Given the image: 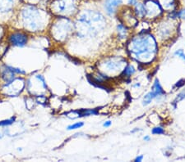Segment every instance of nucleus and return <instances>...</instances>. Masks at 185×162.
Instances as JSON below:
<instances>
[{"instance_id": "1", "label": "nucleus", "mask_w": 185, "mask_h": 162, "mask_svg": "<svg viewBox=\"0 0 185 162\" xmlns=\"http://www.w3.org/2000/svg\"><path fill=\"white\" fill-rule=\"evenodd\" d=\"M128 51L138 62L148 63L156 58L157 45L154 38L149 35L138 36L131 40Z\"/></svg>"}, {"instance_id": "2", "label": "nucleus", "mask_w": 185, "mask_h": 162, "mask_svg": "<svg viewBox=\"0 0 185 162\" xmlns=\"http://www.w3.org/2000/svg\"><path fill=\"white\" fill-rule=\"evenodd\" d=\"M143 3L145 6L147 17L155 18L163 12L162 7L157 0H143Z\"/></svg>"}, {"instance_id": "3", "label": "nucleus", "mask_w": 185, "mask_h": 162, "mask_svg": "<svg viewBox=\"0 0 185 162\" xmlns=\"http://www.w3.org/2000/svg\"><path fill=\"white\" fill-rule=\"evenodd\" d=\"M53 6L56 12H68V10L73 9L75 7V2L74 0H55Z\"/></svg>"}, {"instance_id": "4", "label": "nucleus", "mask_w": 185, "mask_h": 162, "mask_svg": "<svg viewBox=\"0 0 185 162\" xmlns=\"http://www.w3.org/2000/svg\"><path fill=\"white\" fill-rule=\"evenodd\" d=\"M123 0H105L104 2V8L106 13L109 16L114 15L116 10L122 3Z\"/></svg>"}, {"instance_id": "5", "label": "nucleus", "mask_w": 185, "mask_h": 162, "mask_svg": "<svg viewBox=\"0 0 185 162\" xmlns=\"http://www.w3.org/2000/svg\"><path fill=\"white\" fill-rule=\"evenodd\" d=\"M10 42L14 46L23 47L27 42V36L23 33H14L10 36Z\"/></svg>"}, {"instance_id": "6", "label": "nucleus", "mask_w": 185, "mask_h": 162, "mask_svg": "<svg viewBox=\"0 0 185 162\" xmlns=\"http://www.w3.org/2000/svg\"><path fill=\"white\" fill-rule=\"evenodd\" d=\"M159 4L161 5L162 7L163 11L172 12L174 11V6H175V2L176 0H157Z\"/></svg>"}, {"instance_id": "7", "label": "nucleus", "mask_w": 185, "mask_h": 162, "mask_svg": "<svg viewBox=\"0 0 185 162\" xmlns=\"http://www.w3.org/2000/svg\"><path fill=\"white\" fill-rule=\"evenodd\" d=\"M122 63H123V62H119V61H116V59H109V60L106 61L105 66H106L107 71H118L120 68Z\"/></svg>"}, {"instance_id": "8", "label": "nucleus", "mask_w": 185, "mask_h": 162, "mask_svg": "<svg viewBox=\"0 0 185 162\" xmlns=\"http://www.w3.org/2000/svg\"><path fill=\"white\" fill-rule=\"evenodd\" d=\"M152 91L155 93L156 98H159V97H162L163 95H165V91L163 89L162 87H161L158 79H156V80H155L154 84L152 85Z\"/></svg>"}, {"instance_id": "9", "label": "nucleus", "mask_w": 185, "mask_h": 162, "mask_svg": "<svg viewBox=\"0 0 185 162\" xmlns=\"http://www.w3.org/2000/svg\"><path fill=\"white\" fill-rule=\"evenodd\" d=\"M134 13L138 17H145L146 9L143 2H138L134 5Z\"/></svg>"}, {"instance_id": "10", "label": "nucleus", "mask_w": 185, "mask_h": 162, "mask_svg": "<svg viewBox=\"0 0 185 162\" xmlns=\"http://www.w3.org/2000/svg\"><path fill=\"white\" fill-rule=\"evenodd\" d=\"M155 98H156V95H155V93L152 91L147 93V94L144 96V98H143V100H142L143 106H147V105H149L150 103L152 102V101L153 100V99H155Z\"/></svg>"}, {"instance_id": "11", "label": "nucleus", "mask_w": 185, "mask_h": 162, "mask_svg": "<svg viewBox=\"0 0 185 162\" xmlns=\"http://www.w3.org/2000/svg\"><path fill=\"white\" fill-rule=\"evenodd\" d=\"M117 30H118V37L121 39L126 38V36H127V30H126L124 25H118V26H117Z\"/></svg>"}, {"instance_id": "12", "label": "nucleus", "mask_w": 185, "mask_h": 162, "mask_svg": "<svg viewBox=\"0 0 185 162\" xmlns=\"http://www.w3.org/2000/svg\"><path fill=\"white\" fill-rule=\"evenodd\" d=\"M135 73V69H134V67L131 65H128L127 67L124 68V71H123V74L125 75L126 76H130L132 75H133Z\"/></svg>"}, {"instance_id": "13", "label": "nucleus", "mask_w": 185, "mask_h": 162, "mask_svg": "<svg viewBox=\"0 0 185 162\" xmlns=\"http://www.w3.org/2000/svg\"><path fill=\"white\" fill-rule=\"evenodd\" d=\"M152 134H155V135H160V134H164L165 133V129H163L162 127H155L153 128L152 130Z\"/></svg>"}, {"instance_id": "14", "label": "nucleus", "mask_w": 185, "mask_h": 162, "mask_svg": "<svg viewBox=\"0 0 185 162\" xmlns=\"http://www.w3.org/2000/svg\"><path fill=\"white\" fill-rule=\"evenodd\" d=\"M84 125V123L83 122H77L75 124H72L69 126H68L67 129L68 130H72V129H80L81 127H82Z\"/></svg>"}, {"instance_id": "15", "label": "nucleus", "mask_w": 185, "mask_h": 162, "mask_svg": "<svg viewBox=\"0 0 185 162\" xmlns=\"http://www.w3.org/2000/svg\"><path fill=\"white\" fill-rule=\"evenodd\" d=\"M183 98H185V92H182V93H178V95H177V98L174 101V105L177 104L179 101L183 100Z\"/></svg>"}, {"instance_id": "16", "label": "nucleus", "mask_w": 185, "mask_h": 162, "mask_svg": "<svg viewBox=\"0 0 185 162\" xmlns=\"http://www.w3.org/2000/svg\"><path fill=\"white\" fill-rule=\"evenodd\" d=\"M174 56H177L178 58H180L181 59H183V61H185V53H183V51L182 49H178V50H177V51L174 53Z\"/></svg>"}, {"instance_id": "17", "label": "nucleus", "mask_w": 185, "mask_h": 162, "mask_svg": "<svg viewBox=\"0 0 185 162\" xmlns=\"http://www.w3.org/2000/svg\"><path fill=\"white\" fill-rule=\"evenodd\" d=\"M184 85H185V79H182V80H178V82L176 83L175 87H176V88H180V87L183 86Z\"/></svg>"}, {"instance_id": "18", "label": "nucleus", "mask_w": 185, "mask_h": 162, "mask_svg": "<svg viewBox=\"0 0 185 162\" xmlns=\"http://www.w3.org/2000/svg\"><path fill=\"white\" fill-rule=\"evenodd\" d=\"M143 160V155H138L136 158H135V160H134V161L135 162H141Z\"/></svg>"}, {"instance_id": "19", "label": "nucleus", "mask_w": 185, "mask_h": 162, "mask_svg": "<svg viewBox=\"0 0 185 162\" xmlns=\"http://www.w3.org/2000/svg\"><path fill=\"white\" fill-rule=\"evenodd\" d=\"M138 2V0H128V4L130 5V6H134Z\"/></svg>"}, {"instance_id": "20", "label": "nucleus", "mask_w": 185, "mask_h": 162, "mask_svg": "<svg viewBox=\"0 0 185 162\" xmlns=\"http://www.w3.org/2000/svg\"><path fill=\"white\" fill-rule=\"evenodd\" d=\"M111 124H112L111 121H110V120H108V121H105V122L103 124V126L105 127V128H108V127L110 126Z\"/></svg>"}, {"instance_id": "21", "label": "nucleus", "mask_w": 185, "mask_h": 162, "mask_svg": "<svg viewBox=\"0 0 185 162\" xmlns=\"http://www.w3.org/2000/svg\"><path fill=\"white\" fill-rule=\"evenodd\" d=\"M12 120H7V121H2V122H0V125H6V124H11Z\"/></svg>"}, {"instance_id": "22", "label": "nucleus", "mask_w": 185, "mask_h": 162, "mask_svg": "<svg viewBox=\"0 0 185 162\" xmlns=\"http://www.w3.org/2000/svg\"><path fill=\"white\" fill-rule=\"evenodd\" d=\"M143 140H144L145 142H149L150 140H151V138H150V136L147 135V136H145L144 138H143Z\"/></svg>"}, {"instance_id": "23", "label": "nucleus", "mask_w": 185, "mask_h": 162, "mask_svg": "<svg viewBox=\"0 0 185 162\" xmlns=\"http://www.w3.org/2000/svg\"><path fill=\"white\" fill-rule=\"evenodd\" d=\"M141 85L139 84V83H138V84H136V85H133V88H136V87H140Z\"/></svg>"}]
</instances>
